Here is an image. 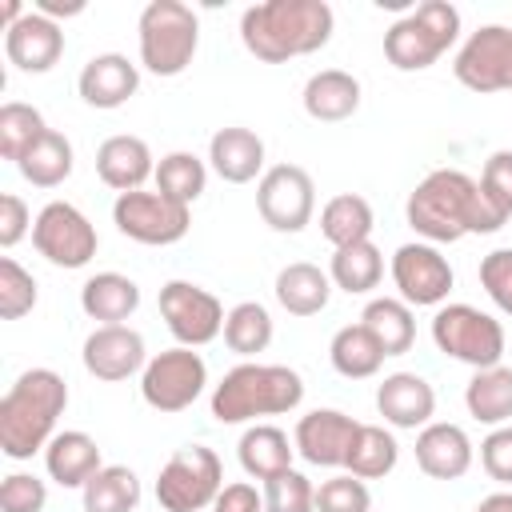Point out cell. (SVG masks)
Masks as SVG:
<instances>
[{"mask_svg":"<svg viewBox=\"0 0 512 512\" xmlns=\"http://www.w3.org/2000/svg\"><path fill=\"white\" fill-rule=\"evenodd\" d=\"M260 492H264V512H316V484L296 468L264 480Z\"/></svg>","mask_w":512,"mask_h":512,"instance_id":"obj_42","label":"cell"},{"mask_svg":"<svg viewBox=\"0 0 512 512\" xmlns=\"http://www.w3.org/2000/svg\"><path fill=\"white\" fill-rule=\"evenodd\" d=\"M468 92H512V24H480L452 60Z\"/></svg>","mask_w":512,"mask_h":512,"instance_id":"obj_15","label":"cell"},{"mask_svg":"<svg viewBox=\"0 0 512 512\" xmlns=\"http://www.w3.org/2000/svg\"><path fill=\"white\" fill-rule=\"evenodd\" d=\"M464 408L476 424H488V428L512 424V368L496 364V368L472 372L464 388Z\"/></svg>","mask_w":512,"mask_h":512,"instance_id":"obj_30","label":"cell"},{"mask_svg":"<svg viewBox=\"0 0 512 512\" xmlns=\"http://www.w3.org/2000/svg\"><path fill=\"white\" fill-rule=\"evenodd\" d=\"M48 484L32 472H8L0 484V512H44Z\"/></svg>","mask_w":512,"mask_h":512,"instance_id":"obj_44","label":"cell"},{"mask_svg":"<svg viewBox=\"0 0 512 512\" xmlns=\"http://www.w3.org/2000/svg\"><path fill=\"white\" fill-rule=\"evenodd\" d=\"M372 224H376L372 204L360 192H340L320 208V236L332 248H348V244L372 240Z\"/></svg>","mask_w":512,"mask_h":512,"instance_id":"obj_34","label":"cell"},{"mask_svg":"<svg viewBox=\"0 0 512 512\" xmlns=\"http://www.w3.org/2000/svg\"><path fill=\"white\" fill-rule=\"evenodd\" d=\"M480 288L504 316H512V248H492L480 260Z\"/></svg>","mask_w":512,"mask_h":512,"instance_id":"obj_45","label":"cell"},{"mask_svg":"<svg viewBox=\"0 0 512 512\" xmlns=\"http://www.w3.org/2000/svg\"><path fill=\"white\" fill-rule=\"evenodd\" d=\"M316 512H372V492L360 476L340 472L316 488Z\"/></svg>","mask_w":512,"mask_h":512,"instance_id":"obj_43","label":"cell"},{"mask_svg":"<svg viewBox=\"0 0 512 512\" xmlns=\"http://www.w3.org/2000/svg\"><path fill=\"white\" fill-rule=\"evenodd\" d=\"M408 228L428 244H456L476 232L480 220V188L460 168H432L404 204Z\"/></svg>","mask_w":512,"mask_h":512,"instance_id":"obj_4","label":"cell"},{"mask_svg":"<svg viewBox=\"0 0 512 512\" xmlns=\"http://www.w3.org/2000/svg\"><path fill=\"white\" fill-rule=\"evenodd\" d=\"M80 360H84L88 376H96L104 384H120V380L144 372L148 348H144V336L128 324H96L80 348Z\"/></svg>","mask_w":512,"mask_h":512,"instance_id":"obj_16","label":"cell"},{"mask_svg":"<svg viewBox=\"0 0 512 512\" xmlns=\"http://www.w3.org/2000/svg\"><path fill=\"white\" fill-rule=\"evenodd\" d=\"M36 300H40L36 276L24 264H16L12 256H0V316L20 320L36 308Z\"/></svg>","mask_w":512,"mask_h":512,"instance_id":"obj_41","label":"cell"},{"mask_svg":"<svg viewBox=\"0 0 512 512\" xmlns=\"http://www.w3.org/2000/svg\"><path fill=\"white\" fill-rule=\"evenodd\" d=\"M224 488V464L204 444L176 448L156 476V504L164 512H212Z\"/></svg>","mask_w":512,"mask_h":512,"instance_id":"obj_8","label":"cell"},{"mask_svg":"<svg viewBox=\"0 0 512 512\" xmlns=\"http://www.w3.org/2000/svg\"><path fill=\"white\" fill-rule=\"evenodd\" d=\"M256 212L272 232H304L316 212V184L300 164H272L256 180Z\"/></svg>","mask_w":512,"mask_h":512,"instance_id":"obj_13","label":"cell"},{"mask_svg":"<svg viewBox=\"0 0 512 512\" xmlns=\"http://www.w3.org/2000/svg\"><path fill=\"white\" fill-rule=\"evenodd\" d=\"M84 512H136L140 504V476L124 464H104L84 488H80Z\"/></svg>","mask_w":512,"mask_h":512,"instance_id":"obj_37","label":"cell"},{"mask_svg":"<svg viewBox=\"0 0 512 512\" xmlns=\"http://www.w3.org/2000/svg\"><path fill=\"white\" fill-rule=\"evenodd\" d=\"M476 512H512V488H504V492H492V496H484V500L476 504Z\"/></svg>","mask_w":512,"mask_h":512,"instance_id":"obj_50","label":"cell"},{"mask_svg":"<svg viewBox=\"0 0 512 512\" xmlns=\"http://www.w3.org/2000/svg\"><path fill=\"white\" fill-rule=\"evenodd\" d=\"M112 224L120 228V236L148 244V248H168L176 240L188 236L192 228V208L168 200L156 188H136V192H120L112 204Z\"/></svg>","mask_w":512,"mask_h":512,"instance_id":"obj_10","label":"cell"},{"mask_svg":"<svg viewBox=\"0 0 512 512\" xmlns=\"http://www.w3.org/2000/svg\"><path fill=\"white\" fill-rule=\"evenodd\" d=\"M292 456H296V444L276 424H248L244 436H240V444H236L240 468L252 480H260V484L272 480V476H280V472H288L292 468Z\"/></svg>","mask_w":512,"mask_h":512,"instance_id":"obj_27","label":"cell"},{"mask_svg":"<svg viewBox=\"0 0 512 512\" xmlns=\"http://www.w3.org/2000/svg\"><path fill=\"white\" fill-rule=\"evenodd\" d=\"M356 432H360V420H352L348 412L312 408V412H304L296 420L292 444H296V456L308 460L312 468H344Z\"/></svg>","mask_w":512,"mask_h":512,"instance_id":"obj_17","label":"cell"},{"mask_svg":"<svg viewBox=\"0 0 512 512\" xmlns=\"http://www.w3.org/2000/svg\"><path fill=\"white\" fill-rule=\"evenodd\" d=\"M480 468L496 484L512 488V424H500L480 440Z\"/></svg>","mask_w":512,"mask_h":512,"instance_id":"obj_46","label":"cell"},{"mask_svg":"<svg viewBox=\"0 0 512 512\" xmlns=\"http://www.w3.org/2000/svg\"><path fill=\"white\" fill-rule=\"evenodd\" d=\"M140 88V64H132L128 56L120 52H96L80 76H76V92L88 108H100V112H112L120 104H128Z\"/></svg>","mask_w":512,"mask_h":512,"instance_id":"obj_19","label":"cell"},{"mask_svg":"<svg viewBox=\"0 0 512 512\" xmlns=\"http://www.w3.org/2000/svg\"><path fill=\"white\" fill-rule=\"evenodd\" d=\"M36 12L60 24V16H80L84 12V0H68V4L64 0H36Z\"/></svg>","mask_w":512,"mask_h":512,"instance_id":"obj_49","label":"cell"},{"mask_svg":"<svg viewBox=\"0 0 512 512\" xmlns=\"http://www.w3.org/2000/svg\"><path fill=\"white\" fill-rule=\"evenodd\" d=\"M140 68L152 76H180L200 48V20L180 0H152L136 20Z\"/></svg>","mask_w":512,"mask_h":512,"instance_id":"obj_5","label":"cell"},{"mask_svg":"<svg viewBox=\"0 0 512 512\" xmlns=\"http://www.w3.org/2000/svg\"><path fill=\"white\" fill-rule=\"evenodd\" d=\"M32 224H36V220H32L24 196L4 192V196H0V248H16V244L32 232Z\"/></svg>","mask_w":512,"mask_h":512,"instance_id":"obj_47","label":"cell"},{"mask_svg":"<svg viewBox=\"0 0 512 512\" xmlns=\"http://www.w3.org/2000/svg\"><path fill=\"white\" fill-rule=\"evenodd\" d=\"M376 412L384 416L388 428L420 432L424 424H432L436 388L416 372H392L376 384Z\"/></svg>","mask_w":512,"mask_h":512,"instance_id":"obj_18","label":"cell"},{"mask_svg":"<svg viewBox=\"0 0 512 512\" xmlns=\"http://www.w3.org/2000/svg\"><path fill=\"white\" fill-rule=\"evenodd\" d=\"M432 344L468 368H496L504 360V324L476 304H440L432 316Z\"/></svg>","mask_w":512,"mask_h":512,"instance_id":"obj_7","label":"cell"},{"mask_svg":"<svg viewBox=\"0 0 512 512\" xmlns=\"http://www.w3.org/2000/svg\"><path fill=\"white\" fill-rule=\"evenodd\" d=\"M68 408V384L52 368H28L0 396V452L8 460H32L56 436V420Z\"/></svg>","mask_w":512,"mask_h":512,"instance_id":"obj_2","label":"cell"},{"mask_svg":"<svg viewBox=\"0 0 512 512\" xmlns=\"http://www.w3.org/2000/svg\"><path fill=\"white\" fill-rule=\"evenodd\" d=\"M4 56L20 72H52L56 60L64 56V28L28 8L24 20L4 32Z\"/></svg>","mask_w":512,"mask_h":512,"instance_id":"obj_20","label":"cell"},{"mask_svg":"<svg viewBox=\"0 0 512 512\" xmlns=\"http://www.w3.org/2000/svg\"><path fill=\"white\" fill-rule=\"evenodd\" d=\"M44 468H48V480H56L60 488H84L104 468L100 444L80 428H64V432H56L48 440Z\"/></svg>","mask_w":512,"mask_h":512,"instance_id":"obj_24","label":"cell"},{"mask_svg":"<svg viewBox=\"0 0 512 512\" xmlns=\"http://www.w3.org/2000/svg\"><path fill=\"white\" fill-rule=\"evenodd\" d=\"M480 220H476V236L500 232L512 220V148H500L484 160L480 168Z\"/></svg>","mask_w":512,"mask_h":512,"instance_id":"obj_29","label":"cell"},{"mask_svg":"<svg viewBox=\"0 0 512 512\" xmlns=\"http://www.w3.org/2000/svg\"><path fill=\"white\" fill-rule=\"evenodd\" d=\"M300 100H304V112L312 120L340 124V120L356 116V108H360V80L344 68H320L308 76Z\"/></svg>","mask_w":512,"mask_h":512,"instance_id":"obj_25","label":"cell"},{"mask_svg":"<svg viewBox=\"0 0 512 512\" xmlns=\"http://www.w3.org/2000/svg\"><path fill=\"white\" fill-rule=\"evenodd\" d=\"M388 272H392L396 296L408 308H440V304H448V292L456 284V272H452L448 256L428 240L400 244L388 260Z\"/></svg>","mask_w":512,"mask_h":512,"instance_id":"obj_12","label":"cell"},{"mask_svg":"<svg viewBox=\"0 0 512 512\" xmlns=\"http://www.w3.org/2000/svg\"><path fill=\"white\" fill-rule=\"evenodd\" d=\"M208 388V364L196 348H164L156 356H148L144 372H140V396L148 408L172 416V412H184L192 408Z\"/></svg>","mask_w":512,"mask_h":512,"instance_id":"obj_9","label":"cell"},{"mask_svg":"<svg viewBox=\"0 0 512 512\" xmlns=\"http://www.w3.org/2000/svg\"><path fill=\"white\" fill-rule=\"evenodd\" d=\"M212 512H264V492L248 480H232L220 488Z\"/></svg>","mask_w":512,"mask_h":512,"instance_id":"obj_48","label":"cell"},{"mask_svg":"<svg viewBox=\"0 0 512 512\" xmlns=\"http://www.w3.org/2000/svg\"><path fill=\"white\" fill-rule=\"evenodd\" d=\"M276 304L288 312V316H316L328 308L332 300V276L308 260H292L276 272Z\"/></svg>","mask_w":512,"mask_h":512,"instance_id":"obj_26","label":"cell"},{"mask_svg":"<svg viewBox=\"0 0 512 512\" xmlns=\"http://www.w3.org/2000/svg\"><path fill=\"white\" fill-rule=\"evenodd\" d=\"M328 276H332V288H340L348 296H368L384 280V252L372 240L336 248L332 264H328Z\"/></svg>","mask_w":512,"mask_h":512,"instance_id":"obj_35","label":"cell"},{"mask_svg":"<svg viewBox=\"0 0 512 512\" xmlns=\"http://www.w3.org/2000/svg\"><path fill=\"white\" fill-rule=\"evenodd\" d=\"M32 248L52 264V268H64V272H76L84 264H92L96 248H100V236H96V224L68 200H48L40 212H36V224H32Z\"/></svg>","mask_w":512,"mask_h":512,"instance_id":"obj_11","label":"cell"},{"mask_svg":"<svg viewBox=\"0 0 512 512\" xmlns=\"http://www.w3.org/2000/svg\"><path fill=\"white\" fill-rule=\"evenodd\" d=\"M72 164H76V152H72V140L56 128H48L16 164V172L32 184V188H60L68 176H72Z\"/></svg>","mask_w":512,"mask_h":512,"instance_id":"obj_32","label":"cell"},{"mask_svg":"<svg viewBox=\"0 0 512 512\" xmlns=\"http://www.w3.org/2000/svg\"><path fill=\"white\" fill-rule=\"evenodd\" d=\"M156 304H160L164 328L184 348H204L216 336H224V316H228L224 304L208 288H200L192 280H168L160 288V300Z\"/></svg>","mask_w":512,"mask_h":512,"instance_id":"obj_14","label":"cell"},{"mask_svg":"<svg viewBox=\"0 0 512 512\" xmlns=\"http://www.w3.org/2000/svg\"><path fill=\"white\" fill-rule=\"evenodd\" d=\"M336 16L324 0H264L240 12V40L264 64L312 56L332 40Z\"/></svg>","mask_w":512,"mask_h":512,"instance_id":"obj_1","label":"cell"},{"mask_svg":"<svg viewBox=\"0 0 512 512\" xmlns=\"http://www.w3.org/2000/svg\"><path fill=\"white\" fill-rule=\"evenodd\" d=\"M328 360L344 380H368L384 368L388 356L364 324H344V328H336V336L328 344Z\"/></svg>","mask_w":512,"mask_h":512,"instance_id":"obj_33","label":"cell"},{"mask_svg":"<svg viewBox=\"0 0 512 512\" xmlns=\"http://www.w3.org/2000/svg\"><path fill=\"white\" fill-rule=\"evenodd\" d=\"M400 460V444L396 436L384 428V424H360L352 448H348V460H344V472L360 476V480H384Z\"/></svg>","mask_w":512,"mask_h":512,"instance_id":"obj_38","label":"cell"},{"mask_svg":"<svg viewBox=\"0 0 512 512\" xmlns=\"http://www.w3.org/2000/svg\"><path fill=\"white\" fill-rule=\"evenodd\" d=\"M80 308L96 324H128V316L140 308V288L124 272H96L80 288Z\"/></svg>","mask_w":512,"mask_h":512,"instance_id":"obj_28","label":"cell"},{"mask_svg":"<svg viewBox=\"0 0 512 512\" xmlns=\"http://www.w3.org/2000/svg\"><path fill=\"white\" fill-rule=\"evenodd\" d=\"M304 400V380L288 364L244 360L220 376L212 388V420L216 424H248L260 416H288Z\"/></svg>","mask_w":512,"mask_h":512,"instance_id":"obj_3","label":"cell"},{"mask_svg":"<svg viewBox=\"0 0 512 512\" xmlns=\"http://www.w3.org/2000/svg\"><path fill=\"white\" fill-rule=\"evenodd\" d=\"M476 460V448L460 424L432 420L416 432V464L432 480H460Z\"/></svg>","mask_w":512,"mask_h":512,"instance_id":"obj_22","label":"cell"},{"mask_svg":"<svg viewBox=\"0 0 512 512\" xmlns=\"http://www.w3.org/2000/svg\"><path fill=\"white\" fill-rule=\"evenodd\" d=\"M152 184H156V192H164L168 200L192 208V204L204 196V188H208V164H204L196 152H184V148L164 152V156L156 160Z\"/></svg>","mask_w":512,"mask_h":512,"instance_id":"obj_36","label":"cell"},{"mask_svg":"<svg viewBox=\"0 0 512 512\" xmlns=\"http://www.w3.org/2000/svg\"><path fill=\"white\" fill-rule=\"evenodd\" d=\"M460 36V12L448 0H424L384 32V56L396 72L432 68Z\"/></svg>","mask_w":512,"mask_h":512,"instance_id":"obj_6","label":"cell"},{"mask_svg":"<svg viewBox=\"0 0 512 512\" xmlns=\"http://www.w3.org/2000/svg\"><path fill=\"white\" fill-rule=\"evenodd\" d=\"M44 132H48V124H44L40 108L20 104V100H8V104L0 108V156H4V160L20 164V156H24Z\"/></svg>","mask_w":512,"mask_h":512,"instance_id":"obj_40","label":"cell"},{"mask_svg":"<svg viewBox=\"0 0 512 512\" xmlns=\"http://www.w3.org/2000/svg\"><path fill=\"white\" fill-rule=\"evenodd\" d=\"M96 176L116 196L136 192L156 176V156H152L148 140H140L132 132H116V136L100 140V148H96Z\"/></svg>","mask_w":512,"mask_h":512,"instance_id":"obj_21","label":"cell"},{"mask_svg":"<svg viewBox=\"0 0 512 512\" xmlns=\"http://www.w3.org/2000/svg\"><path fill=\"white\" fill-rule=\"evenodd\" d=\"M360 324L380 340L384 356H404L416 344V320L400 296H372L360 312Z\"/></svg>","mask_w":512,"mask_h":512,"instance_id":"obj_31","label":"cell"},{"mask_svg":"<svg viewBox=\"0 0 512 512\" xmlns=\"http://www.w3.org/2000/svg\"><path fill=\"white\" fill-rule=\"evenodd\" d=\"M224 344L236 356H260L272 344V316L260 300H240L236 308H228L224 316Z\"/></svg>","mask_w":512,"mask_h":512,"instance_id":"obj_39","label":"cell"},{"mask_svg":"<svg viewBox=\"0 0 512 512\" xmlns=\"http://www.w3.org/2000/svg\"><path fill=\"white\" fill-rule=\"evenodd\" d=\"M208 168L224 180V184H252L260 180L264 168V140L252 128H216L208 140Z\"/></svg>","mask_w":512,"mask_h":512,"instance_id":"obj_23","label":"cell"}]
</instances>
